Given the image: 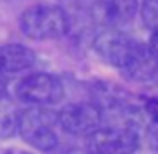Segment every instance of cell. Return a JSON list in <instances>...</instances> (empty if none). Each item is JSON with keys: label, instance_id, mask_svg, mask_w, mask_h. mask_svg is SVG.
<instances>
[{"label": "cell", "instance_id": "cell-1", "mask_svg": "<svg viewBox=\"0 0 158 154\" xmlns=\"http://www.w3.org/2000/svg\"><path fill=\"white\" fill-rule=\"evenodd\" d=\"M58 112L50 106H30L18 114V132L26 144L38 150H52L58 144Z\"/></svg>", "mask_w": 158, "mask_h": 154}, {"label": "cell", "instance_id": "cell-2", "mask_svg": "<svg viewBox=\"0 0 158 154\" xmlns=\"http://www.w3.org/2000/svg\"><path fill=\"white\" fill-rule=\"evenodd\" d=\"M70 20L60 6L38 4L20 14V30L32 40H54L68 32Z\"/></svg>", "mask_w": 158, "mask_h": 154}, {"label": "cell", "instance_id": "cell-3", "mask_svg": "<svg viewBox=\"0 0 158 154\" xmlns=\"http://www.w3.org/2000/svg\"><path fill=\"white\" fill-rule=\"evenodd\" d=\"M94 50L104 62L124 72L130 66V62L136 58L140 44L116 28H106L94 38Z\"/></svg>", "mask_w": 158, "mask_h": 154}, {"label": "cell", "instance_id": "cell-4", "mask_svg": "<svg viewBox=\"0 0 158 154\" xmlns=\"http://www.w3.org/2000/svg\"><path fill=\"white\" fill-rule=\"evenodd\" d=\"M64 96L62 82L52 74H30L16 84V98L32 106H52Z\"/></svg>", "mask_w": 158, "mask_h": 154}, {"label": "cell", "instance_id": "cell-5", "mask_svg": "<svg viewBox=\"0 0 158 154\" xmlns=\"http://www.w3.org/2000/svg\"><path fill=\"white\" fill-rule=\"evenodd\" d=\"M90 154H132L138 146V132L128 124L98 128L88 134Z\"/></svg>", "mask_w": 158, "mask_h": 154}, {"label": "cell", "instance_id": "cell-6", "mask_svg": "<svg viewBox=\"0 0 158 154\" xmlns=\"http://www.w3.org/2000/svg\"><path fill=\"white\" fill-rule=\"evenodd\" d=\"M102 112L90 102L68 104L58 112V126L74 136H88L100 128Z\"/></svg>", "mask_w": 158, "mask_h": 154}, {"label": "cell", "instance_id": "cell-7", "mask_svg": "<svg viewBox=\"0 0 158 154\" xmlns=\"http://www.w3.org/2000/svg\"><path fill=\"white\" fill-rule=\"evenodd\" d=\"M138 8V0H94L90 12L94 22L106 28H116L120 24L130 22Z\"/></svg>", "mask_w": 158, "mask_h": 154}, {"label": "cell", "instance_id": "cell-8", "mask_svg": "<svg viewBox=\"0 0 158 154\" xmlns=\"http://www.w3.org/2000/svg\"><path fill=\"white\" fill-rule=\"evenodd\" d=\"M36 56L22 44H0V74H18L32 68Z\"/></svg>", "mask_w": 158, "mask_h": 154}, {"label": "cell", "instance_id": "cell-9", "mask_svg": "<svg viewBox=\"0 0 158 154\" xmlns=\"http://www.w3.org/2000/svg\"><path fill=\"white\" fill-rule=\"evenodd\" d=\"M16 130H18V112L14 104L0 94V138H6Z\"/></svg>", "mask_w": 158, "mask_h": 154}, {"label": "cell", "instance_id": "cell-10", "mask_svg": "<svg viewBox=\"0 0 158 154\" xmlns=\"http://www.w3.org/2000/svg\"><path fill=\"white\" fill-rule=\"evenodd\" d=\"M138 10L144 26L152 32H158V0H144Z\"/></svg>", "mask_w": 158, "mask_h": 154}, {"label": "cell", "instance_id": "cell-11", "mask_svg": "<svg viewBox=\"0 0 158 154\" xmlns=\"http://www.w3.org/2000/svg\"><path fill=\"white\" fill-rule=\"evenodd\" d=\"M144 108H146L148 116L152 118V122H158V94H154V96H148L146 102H144Z\"/></svg>", "mask_w": 158, "mask_h": 154}, {"label": "cell", "instance_id": "cell-12", "mask_svg": "<svg viewBox=\"0 0 158 154\" xmlns=\"http://www.w3.org/2000/svg\"><path fill=\"white\" fill-rule=\"evenodd\" d=\"M148 50H150V54L158 60V32H152L150 42H148Z\"/></svg>", "mask_w": 158, "mask_h": 154}, {"label": "cell", "instance_id": "cell-13", "mask_svg": "<svg viewBox=\"0 0 158 154\" xmlns=\"http://www.w3.org/2000/svg\"><path fill=\"white\" fill-rule=\"evenodd\" d=\"M150 144L158 150V122H154L150 128Z\"/></svg>", "mask_w": 158, "mask_h": 154}]
</instances>
